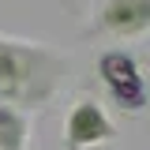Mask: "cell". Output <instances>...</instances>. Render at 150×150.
<instances>
[{
	"instance_id": "3957f363",
	"label": "cell",
	"mask_w": 150,
	"mask_h": 150,
	"mask_svg": "<svg viewBox=\"0 0 150 150\" xmlns=\"http://www.w3.org/2000/svg\"><path fill=\"white\" fill-rule=\"evenodd\" d=\"M112 139H116V124L94 98H83L68 109V116H64V146L68 150H94Z\"/></svg>"
},
{
	"instance_id": "7a4b0ae2",
	"label": "cell",
	"mask_w": 150,
	"mask_h": 150,
	"mask_svg": "<svg viewBox=\"0 0 150 150\" xmlns=\"http://www.w3.org/2000/svg\"><path fill=\"white\" fill-rule=\"evenodd\" d=\"M98 79L124 112H139L146 105V79H143V68L135 64L131 53H124V49L101 53L98 56Z\"/></svg>"
},
{
	"instance_id": "277c9868",
	"label": "cell",
	"mask_w": 150,
	"mask_h": 150,
	"mask_svg": "<svg viewBox=\"0 0 150 150\" xmlns=\"http://www.w3.org/2000/svg\"><path fill=\"white\" fill-rule=\"evenodd\" d=\"M150 30V0H101L90 19V34L143 38Z\"/></svg>"
},
{
	"instance_id": "6da1fadb",
	"label": "cell",
	"mask_w": 150,
	"mask_h": 150,
	"mask_svg": "<svg viewBox=\"0 0 150 150\" xmlns=\"http://www.w3.org/2000/svg\"><path fill=\"white\" fill-rule=\"evenodd\" d=\"M68 75V56L53 45L0 34V105L41 109L49 105Z\"/></svg>"
},
{
	"instance_id": "5b68a950",
	"label": "cell",
	"mask_w": 150,
	"mask_h": 150,
	"mask_svg": "<svg viewBox=\"0 0 150 150\" xmlns=\"http://www.w3.org/2000/svg\"><path fill=\"white\" fill-rule=\"evenodd\" d=\"M30 146V116L23 109L0 105V150H26Z\"/></svg>"
},
{
	"instance_id": "8992f818",
	"label": "cell",
	"mask_w": 150,
	"mask_h": 150,
	"mask_svg": "<svg viewBox=\"0 0 150 150\" xmlns=\"http://www.w3.org/2000/svg\"><path fill=\"white\" fill-rule=\"evenodd\" d=\"M60 4H64V8H71V0H60Z\"/></svg>"
}]
</instances>
